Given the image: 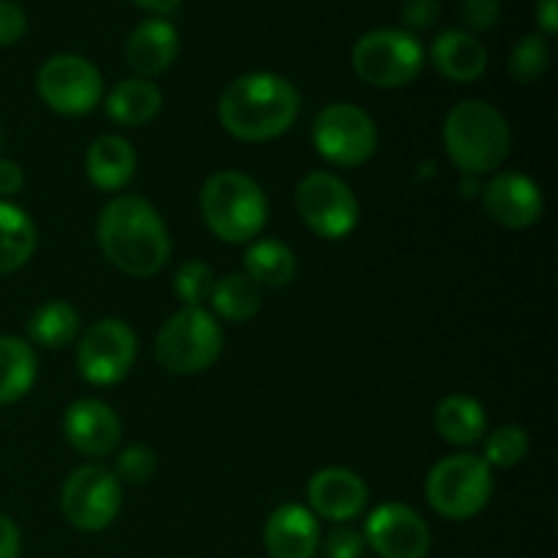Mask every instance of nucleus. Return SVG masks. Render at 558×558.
<instances>
[{
  "label": "nucleus",
  "mask_w": 558,
  "mask_h": 558,
  "mask_svg": "<svg viewBox=\"0 0 558 558\" xmlns=\"http://www.w3.org/2000/svg\"><path fill=\"white\" fill-rule=\"evenodd\" d=\"M300 112V93L287 76L251 71L229 82L218 98L223 131L240 142H270L287 134Z\"/></svg>",
  "instance_id": "f257e3e1"
},
{
  "label": "nucleus",
  "mask_w": 558,
  "mask_h": 558,
  "mask_svg": "<svg viewBox=\"0 0 558 558\" xmlns=\"http://www.w3.org/2000/svg\"><path fill=\"white\" fill-rule=\"evenodd\" d=\"M98 245L120 272L134 278L156 276L172 254V240L161 216L147 199L114 196L98 218Z\"/></svg>",
  "instance_id": "f03ea898"
},
{
  "label": "nucleus",
  "mask_w": 558,
  "mask_h": 558,
  "mask_svg": "<svg viewBox=\"0 0 558 558\" xmlns=\"http://www.w3.org/2000/svg\"><path fill=\"white\" fill-rule=\"evenodd\" d=\"M445 150L466 178L488 174L501 167L510 153V125L505 114L488 101L469 98L445 118Z\"/></svg>",
  "instance_id": "7ed1b4c3"
},
{
  "label": "nucleus",
  "mask_w": 558,
  "mask_h": 558,
  "mask_svg": "<svg viewBox=\"0 0 558 558\" xmlns=\"http://www.w3.org/2000/svg\"><path fill=\"white\" fill-rule=\"evenodd\" d=\"M202 218L223 243H251L267 223V196L254 178L234 169L210 174L199 194Z\"/></svg>",
  "instance_id": "20e7f679"
},
{
  "label": "nucleus",
  "mask_w": 558,
  "mask_h": 558,
  "mask_svg": "<svg viewBox=\"0 0 558 558\" xmlns=\"http://www.w3.org/2000/svg\"><path fill=\"white\" fill-rule=\"evenodd\" d=\"M223 349V330L202 305H183L158 330L156 360L178 376H194L216 365Z\"/></svg>",
  "instance_id": "39448f33"
},
{
  "label": "nucleus",
  "mask_w": 558,
  "mask_h": 558,
  "mask_svg": "<svg viewBox=\"0 0 558 558\" xmlns=\"http://www.w3.org/2000/svg\"><path fill=\"white\" fill-rule=\"evenodd\" d=\"M494 494V474L480 456L458 452L441 458L425 480V499L436 515L447 521H469L488 507Z\"/></svg>",
  "instance_id": "423d86ee"
},
{
  "label": "nucleus",
  "mask_w": 558,
  "mask_h": 558,
  "mask_svg": "<svg viewBox=\"0 0 558 558\" xmlns=\"http://www.w3.org/2000/svg\"><path fill=\"white\" fill-rule=\"evenodd\" d=\"M425 65V47L403 27H376L357 38L352 49V69L368 85L396 90L420 76Z\"/></svg>",
  "instance_id": "0eeeda50"
},
{
  "label": "nucleus",
  "mask_w": 558,
  "mask_h": 558,
  "mask_svg": "<svg viewBox=\"0 0 558 558\" xmlns=\"http://www.w3.org/2000/svg\"><path fill=\"white\" fill-rule=\"evenodd\" d=\"M112 469L87 463L65 477L60 510L76 532L96 534L112 526L123 507V488Z\"/></svg>",
  "instance_id": "6e6552de"
},
{
  "label": "nucleus",
  "mask_w": 558,
  "mask_h": 558,
  "mask_svg": "<svg viewBox=\"0 0 558 558\" xmlns=\"http://www.w3.org/2000/svg\"><path fill=\"white\" fill-rule=\"evenodd\" d=\"M311 140L325 161L336 167H360L379 147V131L363 107L341 101L316 114Z\"/></svg>",
  "instance_id": "1a4fd4ad"
},
{
  "label": "nucleus",
  "mask_w": 558,
  "mask_h": 558,
  "mask_svg": "<svg viewBox=\"0 0 558 558\" xmlns=\"http://www.w3.org/2000/svg\"><path fill=\"white\" fill-rule=\"evenodd\" d=\"M298 213L305 227L325 240H341L354 232L360 221V202L349 183L330 172H311L300 180Z\"/></svg>",
  "instance_id": "9d476101"
},
{
  "label": "nucleus",
  "mask_w": 558,
  "mask_h": 558,
  "mask_svg": "<svg viewBox=\"0 0 558 558\" xmlns=\"http://www.w3.org/2000/svg\"><path fill=\"white\" fill-rule=\"evenodd\" d=\"M36 90L52 112L80 118L98 107L104 93L101 71L80 54H54L38 69Z\"/></svg>",
  "instance_id": "9b49d317"
},
{
  "label": "nucleus",
  "mask_w": 558,
  "mask_h": 558,
  "mask_svg": "<svg viewBox=\"0 0 558 558\" xmlns=\"http://www.w3.org/2000/svg\"><path fill=\"white\" fill-rule=\"evenodd\" d=\"M136 360V336L125 322L101 319L87 327L76 347V368L93 387H112L129 376Z\"/></svg>",
  "instance_id": "f8f14e48"
},
{
  "label": "nucleus",
  "mask_w": 558,
  "mask_h": 558,
  "mask_svg": "<svg viewBox=\"0 0 558 558\" xmlns=\"http://www.w3.org/2000/svg\"><path fill=\"white\" fill-rule=\"evenodd\" d=\"M365 548L379 558H425L430 550V529L417 510L398 501L376 507L365 521Z\"/></svg>",
  "instance_id": "ddd939ff"
},
{
  "label": "nucleus",
  "mask_w": 558,
  "mask_h": 558,
  "mask_svg": "<svg viewBox=\"0 0 558 558\" xmlns=\"http://www.w3.org/2000/svg\"><path fill=\"white\" fill-rule=\"evenodd\" d=\"M63 434L80 456L104 458L120 447L123 425L109 403L98 398H80L65 409Z\"/></svg>",
  "instance_id": "4468645a"
},
{
  "label": "nucleus",
  "mask_w": 558,
  "mask_h": 558,
  "mask_svg": "<svg viewBox=\"0 0 558 558\" xmlns=\"http://www.w3.org/2000/svg\"><path fill=\"white\" fill-rule=\"evenodd\" d=\"M483 207L507 229H529L543 216V189L521 172L494 174L483 185Z\"/></svg>",
  "instance_id": "2eb2a0df"
},
{
  "label": "nucleus",
  "mask_w": 558,
  "mask_h": 558,
  "mask_svg": "<svg viewBox=\"0 0 558 558\" xmlns=\"http://www.w3.org/2000/svg\"><path fill=\"white\" fill-rule=\"evenodd\" d=\"M311 512L332 523H349L363 515L368 505V485L352 469H322L308 483Z\"/></svg>",
  "instance_id": "dca6fc26"
},
{
  "label": "nucleus",
  "mask_w": 558,
  "mask_h": 558,
  "mask_svg": "<svg viewBox=\"0 0 558 558\" xmlns=\"http://www.w3.org/2000/svg\"><path fill=\"white\" fill-rule=\"evenodd\" d=\"M265 548L270 558H314L319 550V523L303 505H281L265 526Z\"/></svg>",
  "instance_id": "f3484780"
},
{
  "label": "nucleus",
  "mask_w": 558,
  "mask_h": 558,
  "mask_svg": "<svg viewBox=\"0 0 558 558\" xmlns=\"http://www.w3.org/2000/svg\"><path fill=\"white\" fill-rule=\"evenodd\" d=\"M180 49V36L174 31L172 22L167 20H142L140 25L131 31L129 41H125V63L134 71L140 80H150V76L163 74L169 65L174 63Z\"/></svg>",
  "instance_id": "a211bd4d"
},
{
  "label": "nucleus",
  "mask_w": 558,
  "mask_h": 558,
  "mask_svg": "<svg viewBox=\"0 0 558 558\" xmlns=\"http://www.w3.org/2000/svg\"><path fill=\"white\" fill-rule=\"evenodd\" d=\"M430 63L445 80L466 82L480 80L488 69V52L469 31H445L430 44Z\"/></svg>",
  "instance_id": "6ab92c4d"
},
{
  "label": "nucleus",
  "mask_w": 558,
  "mask_h": 558,
  "mask_svg": "<svg viewBox=\"0 0 558 558\" xmlns=\"http://www.w3.org/2000/svg\"><path fill=\"white\" fill-rule=\"evenodd\" d=\"M87 180L98 191H120L131 183L136 172V150L129 140L118 134H104L93 140L85 156Z\"/></svg>",
  "instance_id": "aec40b11"
},
{
  "label": "nucleus",
  "mask_w": 558,
  "mask_h": 558,
  "mask_svg": "<svg viewBox=\"0 0 558 558\" xmlns=\"http://www.w3.org/2000/svg\"><path fill=\"white\" fill-rule=\"evenodd\" d=\"M161 104L163 96L158 85L134 76V80H123L114 85V90L107 96V114L118 125L136 129V125L150 123L161 112Z\"/></svg>",
  "instance_id": "412c9836"
},
{
  "label": "nucleus",
  "mask_w": 558,
  "mask_h": 558,
  "mask_svg": "<svg viewBox=\"0 0 558 558\" xmlns=\"http://www.w3.org/2000/svg\"><path fill=\"white\" fill-rule=\"evenodd\" d=\"M436 434L458 447H469L480 441L488 430L483 403L469 396H447L434 412Z\"/></svg>",
  "instance_id": "4be33fe9"
},
{
  "label": "nucleus",
  "mask_w": 558,
  "mask_h": 558,
  "mask_svg": "<svg viewBox=\"0 0 558 558\" xmlns=\"http://www.w3.org/2000/svg\"><path fill=\"white\" fill-rule=\"evenodd\" d=\"M38 357L25 338L0 336V407L16 403L31 392Z\"/></svg>",
  "instance_id": "5701e85b"
},
{
  "label": "nucleus",
  "mask_w": 558,
  "mask_h": 558,
  "mask_svg": "<svg viewBox=\"0 0 558 558\" xmlns=\"http://www.w3.org/2000/svg\"><path fill=\"white\" fill-rule=\"evenodd\" d=\"M36 223L22 207L0 199V276L16 272L36 251Z\"/></svg>",
  "instance_id": "b1692460"
},
{
  "label": "nucleus",
  "mask_w": 558,
  "mask_h": 558,
  "mask_svg": "<svg viewBox=\"0 0 558 558\" xmlns=\"http://www.w3.org/2000/svg\"><path fill=\"white\" fill-rule=\"evenodd\" d=\"M245 276L259 287L281 289L289 287L298 276V256L287 243L276 238L256 240L245 251Z\"/></svg>",
  "instance_id": "393cba45"
},
{
  "label": "nucleus",
  "mask_w": 558,
  "mask_h": 558,
  "mask_svg": "<svg viewBox=\"0 0 558 558\" xmlns=\"http://www.w3.org/2000/svg\"><path fill=\"white\" fill-rule=\"evenodd\" d=\"M27 332H31V341L38 343V347L63 349L80 336V314L65 300H47V303L33 311L31 322H27Z\"/></svg>",
  "instance_id": "a878e982"
},
{
  "label": "nucleus",
  "mask_w": 558,
  "mask_h": 558,
  "mask_svg": "<svg viewBox=\"0 0 558 558\" xmlns=\"http://www.w3.org/2000/svg\"><path fill=\"white\" fill-rule=\"evenodd\" d=\"M210 305L221 319L243 325L254 319L262 308V287L251 281L245 272H232L216 281L210 292Z\"/></svg>",
  "instance_id": "bb28decb"
},
{
  "label": "nucleus",
  "mask_w": 558,
  "mask_h": 558,
  "mask_svg": "<svg viewBox=\"0 0 558 558\" xmlns=\"http://www.w3.org/2000/svg\"><path fill=\"white\" fill-rule=\"evenodd\" d=\"M548 65H550L548 38L539 36V33L523 36L521 41L512 47L510 60H507V71H510V76L515 82H523V85H532V82L543 80Z\"/></svg>",
  "instance_id": "cd10ccee"
},
{
  "label": "nucleus",
  "mask_w": 558,
  "mask_h": 558,
  "mask_svg": "<svg viewBox=\"0 0 558 558\" xmlns=\"http://www.w3.org/2000/svg\"><path fill=\"white\" fill-rule=\"evenodd\" d=\"M529 452V434L521 425H501L485 441V458L488 466L512 469L526 458Z\"/></svg>",
  "instance_id": "c85d7f7f"
},
{
  "label": "nucleus",
  "mask_w": 558,
  "mask_h": 558,
  "mask_svg": "<svg viewBox=\"0 0 558 558\" xmlns=\"http://www.w3.org/2000/svg\"><path fill=\"white\" fill-rule=\"evenodd\" d=\"M213 287H216V276H213L210 265L199 259L185 262L174 272V294L183 305H205L210 300Z\"/></svg>",
  "instance_id": "c756f323"
},
{
  "label": "nucleus",
  "mask_w": 558,
  "mask_h": 558,
  "mask_svg": "<svg viewBox=\"0 0 558 558\" xmlns=\"http://www.w3.org/2000/svg\"><path fill=\"white\" fill-rule=\"evenodd\" d=\"M158 469V458L153 447L131 445L118 456V472L114 477L125 485H145L150 483Z\"/></svg>",
  "instance_id": "7c9ffc66"
},
{
  "label": "nucleus",
  "mask_w": 558,
  "mask_h": 558,
  "mask_svg": "<svg viewBox=\"0 0 558 558\" xmlns=\"http://www.w3.org/2000/svg\"><path fill=\"white\" fill-rule=\"evenodd\" d=\"M441 20V3L439 0H407L401 5V22L403 31L409 33H423L430 31V27L439 25Z\"/></svg>",
  "instance_id": "2f4dec72"
},
{
  "label": "nucleus",
  "mask_w": 558,
  "mask_h": 558,
  "mask_svg": "<svg viewBox=\"0 0 558 558\" xmlns=\"http://www.w3.org/2000/svg\"><path fill=\"white\" fill-rule=\"evenodd\" d=\"M365 539L357 529H332L325 539V558H363Z\"/></svg>",
  "instance_id": "473e14b6"
},
{
  "label": "nucleus",
  "mask_w": 558,
  "mask_h": 558,
  "mask_svg": "<svg viewBox=\"0 0 558 558\" xmlns=\"http://www.w3.org/2000/svg\"><path fill=\"white\" fill-rule=\"evenodd\" d=\"M501 3L499 0H463L461 3V16L466 22L469 31L485 33L499 22Z\"/></svg>",
  "instance_id": "72a5a7b5"
},
{
  "label": "nucleus",
  "mask_w": 558,
  "mask_h": 558,
  "mask_svg": "<svg viewBox=\"0 0 558 558\" xmlns=\"http://www.w3.org/2000/svg\"><path fill=\"white\" fill-rule=\"evenodd\" d=\"M27 31V16L14 0H0V47L16 44Z\"/></svg>",
  "instance_id": "f704fd0d"
},
{
  "label": "nucleus",
  "mask_w": 558,
  "mask_h": 558,
  "mask_svg": "<svg viewBox=\"0 0 558 558\" xmlns=\"http://www.w3.org/2000/svg\"><path fill=\"white\" fill-rule=\"evenodd\" d=\"M22 189H25V172H22L20 163L0 158V199L16 196Z\"/></svg>",
  "instance_id": "c9c22d12"
},
{
  "label": "nucleus",
  "mask_w": 558,
  "mask_h": 558,
  "mask_svg": "<svg viewBox=\"0 0 558 558\" xmlns=\"http://www.w3.org/2000/svg\"><path fill=\"white\" fill-rule=\"evenodd\" d=\"M22 556V534L20 526L9 515H0V558Z\"/></svg>",
  "instance_id": "e433bc0d"
},
{
  "label": "nucleus",
  "mask_w": 558,
  "mask_h": 558,
  "mask_svg": "<svg viewBox=\"0 0 558 558\" xmlns=\"http://www.w3.org/2000/svg\"><path fill=\"white\" fill-rule=\"evenodd\" d=\"M537 25L545 36L558 33V0H537Z\"/></svg>",
  "instance_id": "4c0bfd02"
},
{
  "label": "nucleus",
  "mask_w": 558,
  "mask_h": 558,
  "mask_svg": "<svg viewBox=\"0 0 558 558\" xmlns=\"http://www.w3.org/2000/svg\"><path fill=\"white\" fill-rule=\"evenodd\" d=\"M131 3H136L145 11H153V14H167V11H172L180 0H131Z\"/></svg>",
  "instance_id": "58836bf2"
}]
</instances>
